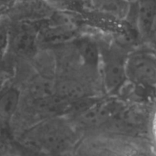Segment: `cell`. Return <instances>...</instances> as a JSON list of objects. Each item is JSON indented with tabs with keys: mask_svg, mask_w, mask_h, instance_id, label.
Instances as JSON below:
<instances>
[{
	"mask_svg": "<svg viewBox=\"0 0 156 156\" xmlns=\"http://www.w3.org/2000/svg\"><path fill=\"white\" fill-rule=\"evenodd\" d=\"M126 72L136 85L156 90V53L150 47L132 53L127 58Z\"/></svg>",
	"mask_w": 156,
	"mask_h": 156,
	"instance_id": "1",
	"label": "cell"
},
{
	"mask_svg": "<svg viewBox=\"0 0 156 156\" xmlns=\"http://www.w3.org/2000/svg\"><path fill=\"white\" fill-rule=\"evenodd\" d=\"M127 58L128 56L119 49L113 47L100 49L102 79L109 93L117 92L128 79Z\"/></svg>",
	"mask_w": 156,
	"mask_h": 156,
	"instance_id": "2",
	"label": "cell"
},
{
	"mask_svg": "<svg viewBox=\"0 0 156 156\" xmlns=\"http://www.w3.org/2000/svg\"><path fill=\"white\" fill-rule=\"evenodd\" d=\"M137 27L140 37L149 43L156 32V1L138 2Z\"/></svg>",
	"mask_w": 156,
	"mask_h": 156,
	"instance_id": "3",
	"label": "cell"
},
{
	"mask_svg": "<svg viewBox=\"0 0 156 156\" xmlns=\"http://www.w3.org/2000/svg\"><path fill=\"white\" fill-rule=\"evenodd\" d=\"M21 92L14 85H5L0 88V123H8L18 110Z\"/></svg>",
	"mask_w": 156,
	"mask_h": 156,
	"instance_id": "4",
	"label": "cell"
},
{
	"mask_svg": "<svg viewBox=\"0 0 156 156\" xmlns=\"http://www.w3.org/2000/svg\"><path fill=\"white\" fill-rule=\"evenodd\" d=\"M55 92L62 101L78 100L85 94L84 87L75 79H63L55 85Z\"/></svg>",
	"mask_w": 156,
	"mask_h": 156,
	"instance_id": "5",
	"label": "cell"
},
{
	"mask_svg": "<svg viewBox=\"0 0 156 156\" xmlns=\"http://www.w3.org/2000/svg\"><path fill=\"white\" fill-rule=\"evenodd\" d=\"M77 53L89 67L96 68L100 59V50L96 44L88 39L80 40L76 43Z\"/></svg>",
	"mask_w": 156,
	"mask_h": 156,
	"instance_id": "6",
	"label": "cell"
},
{
	"mask_svg": "<svg viewBox=\"0 0 156 156\" xmlns=\"http://www.w3.org/2000/svg\"><path fill=\"white\" fill-rule=\"evenodd\" d=\"M151 135H152L153 140L154 142V150L156 152V108L154 109V113L152 114V119H151Z\"/></svg>",
	"mask_w": 156,
	"mask_h": 156,
	"instance_id": "7",
	"label": "cell"
},
{
	"mask_svg": "<svg viewBox=\"0 0 156 156\" xmlns=\"http://www.w3.org/2000/svg\"><path fill=\"white\" fill-rule=\"evenodd\" d=\"M149 43L151 44V47L156 53V32L154 33V34L153 35V37H151V41H150Z\"/></svg>",
	"mask_w": 156,
	"mask_h": 156,
	"instance_id": "8",
	"label": "cell"
},
{
	"mask_svg": "<svg viewBox=\"0 0 156 156\" xmlns=\"http://www.w3.org/2000/svg\"><path fill=\"white\" fill-rule=\"evenodd\" d=\"M0 88H1V87H0Z\"/></svg>",
	"mask_w": 156,
	"mask_h": 156,
	"instance_id": "9",
	"label": "cell"
}]
</instances>
